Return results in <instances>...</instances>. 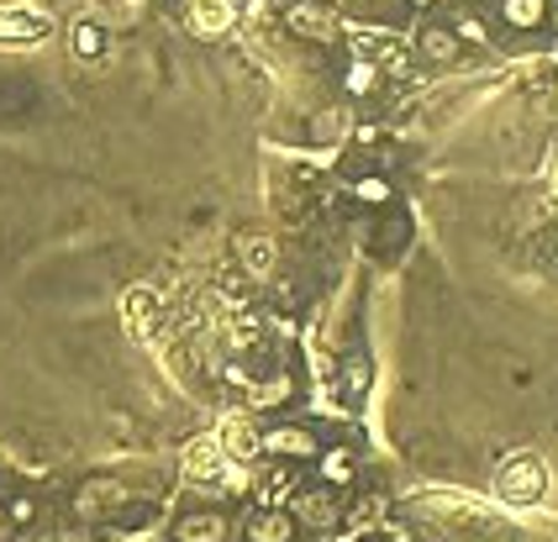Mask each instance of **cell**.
I'll return each mask as SVG.
<instances>
[{
    "instance_id": "16",
    "label": "cell",
    "mask_w": 558,
    "mask_h": 542,
    "mask_svg": "<svg viewBox=\"0 0 558 542\" xmlns=\"http://www.w3.org/2000/svg\"><path fill=\"white\" fill-rule=\"evenodd\" d=\"M500 22L517 33H537L548 22V0H500Z\"/></svg>"
},
{
    "instance_id": "8",
    "label": "cell",
    "mask_w": 558,
    "mask_h": 542,
    "mask_svg": "<svg viewBox=\"0 0 558 542\" xmlns=\"http://www.w3.org/2000/svg\"><path fill=\"white\" fill-rule=\"evenodd\" d=\"M232 248H238V263L248 269L253 280H269V274L279 269V243L269 237V232H238Z\"/></svg>"
},
{
    "instance_id": "13",
    "label": "cell",
    "mask_w": 558,
    "mask_h": 542,
    "mask_svg": "<svg viewBox=\"0 0 558 542\" xmlns=\"http://www.w3.org/2000/svg\"><path fill=\"white\" fill-rule=\"evenodd\" d=\"M295 521H290V510L279 506V510H253V521H248V542H295Z\"/></svg>"
},
{
    "instance_id": "20",
    "label": "cell",
    "mask_w": 558,
    "mask_h": 542,
    "mask_svg": "<svg viewBox=\"0 0 558 542\" xmlns=\"http://www.w3.org/2000/svg\"><path fill=\"white\" fill-rule=\"evenodd\" d=\"M295 495V475H290V464L284 469H275V475L264 479V490H258V501H264V510H279L284 501Z\"/></svg>"
},
{
    "instance_id": "26",
    "label": "cell",
    "mask_w": 558,
    "mask_h": 542,
    "mask_svg": "<svg viewBox=\"0 0 558 542\" xmlns=\"http://www.w3.org/2000/svg\"><path fill=\"white\" fill-rule=\"evenodd\" d=\"M221 380L238 384V390H248V384H253V369L243 364V358H232V364H221Z\"/></svg>"
},
{
    "instance_id": "28",
    "label": "cell",
    "mask_w": 558,
    "mask_h": 542,
    "mask_svg": "<svg viewBox=\"0 0 558 542\" xmlns=\"http://www.w3.org/2000/svg\"><path fill=\"white\" fill-rule=\"evenodd\" d=\"M405 5H416V11H427V5H437V0H405Z\"/></svg>"
},
{
    "instance_id": "29",
    "label": "cell",
    "mask_w": 558,
    "mask_h": 542,
    "mask_svg": "<svg viewBox=\"0 0 558 542\" xmlns=\"http://www.w3.org/2000/svg\"><path fill=\"white\" fill-rule=\"evenodd\" d=\"M322 5H327V0H322Z\"/></svg>"
},
{
    "instance_id": "15",
    "label": "cell",
    "mask_w": 558,
    "mask_h": 542,
    "mask_svg": "<svg viewBox=\"0 0 558 542\" xmlns=\"http://www.w3.org/2000/svg\"><path fill=\"white\" fill-rule=\"evenodd\" d=\"M379 85H385V69L369 64V59H348V69H342V90L353 100H369L379 96Z\"/></svg>"
},
{
    "instance_id": "3",
    "label": "cell",
    "mask_w": 558,
    "mask_h": 542,
    "mask_svg": "<svg viewBox=\"0 0 558 542\" xmlns=\"http://www.w3.org/2000/svg\"><path fill=\"white\" fill-rule=\"evenodd\" d=\"M126 501H132V495H126L122 479L95 475V479H85V484L74 490V516H80V521H100V516H117Z\"/></svg>"
},
{
    "instance_id": "5",
    "label": "cell",
    "mask_w": 558,
    "mask_h": 542,
    "mask_svg": "<svg viewBox=\"0 0 558 542\" xmlns=\"http://www.w3.org/2000/svg\"><path fill=\"white\" fill-rule=\"evenodd\" d=\"M217 438V447L227 453V464H253L264 447H258V427H253V416L248 411H232V416H221V427L211 432Z\"/></svg>"
},
{
    "instance_id": "14",
    "label": "cell",
    "mask_w": 558,
    "mask_h": 542,
    "mask_svg": "<svg viewBox=\"0 0 558 542\" xmlns=\"http://www.w3.org/2000/svg\"><path fill=\"white\" fill-rule=\"evenodd\" d=\"M316 475H322V484H327V490H342V484H353V475H359V469H353V447H322V453H316Z\"/></svg>"
},
{
    "instance_id": "17",
    "label": "cell",
    "mask_w": 558,
    "mask_h": 542,
    "mask_svg": "<svg viewBox=\"0 0 558 542\" xmlns=\"http://www.w3.org/2000/svg\"><path fill=\"white\" fill-rule=\"evenodd\" d=\"M448 33L459 37V48H490V27H485L474 11H453V16H448Z\"/></svg>"
},
{
    "instance_id": "4",
    "label": "cell",
    "mask_w": 558,
    "mask_h": 542,
    "mask_svg": "<svg viewBox=\"0 0 558 542\" xmlns=\"http://www.w3.org/2000/svg\"><path fill=\"white\" fill-rule=\"evenodd\" d=\"M284 27L301 42H332L338 37V16L322 0H284Z\"/></svg>"
},
{
    "instance_id": "25",
    "label": "cell",
    "mask_w": 558,
    "mask_h": 542,
    "mask_svg": "<svg viewBox=\"0 0 558 542\" xmlns=\"http://www.w3.org/2000/svg\"><path fill=\"white\" fill-rule=\"evenodd\" d=\"M5 521H11V527H32V521H37V501H32V495L5 501Z\"/></svg>"
},
{
    "instance_id": "10",
    "label": "cell",
    "mask_w": 558,
    "mask_h": 542,
    "mask_svg": "<svg viewBox=\"0 0 558 542\" xmlns=\"http://www.w3.org/2000/svg\"><path fill=\"white\" fill-rule=\"evenodd\" d=\"M122 321H126V332L132 337H148L154 332V321H158V295L148 285H132L122 295Z\"/></svg>"
},
{
    "instance_id": "12",
    "label": "cell",
    "mask_w": 558,
    "mask_h": 542,
    "mask_svg": "<svg viewBox=\"0 0 558 542\" xmlns=\"http://www.w3.org/2000/svg\"><path fill=\"white\" fill-rule=\"evenodd\" d=\"M416 53H422L427 64H453L464 48H459V37L448 33V22H427V27L416 33Z\"/></svg>"
},
{
    "instance_id": "2",
    "label": "cell",
    "mask_w": 558,
    "mask_h": 542,
    "mask_svg": "<svg viewBox=\"0 0 558 542\" xmlns=\"http://www.w3.org/2000/svg\"><path fill=\"white\" fill-rule=\"evenodd\" d=\"M284 510H290V521H295V527H311V532H332V527L342 521L338 495H332L327 484H316V490H295V495L284 501Z\"/></svg>"
},
{
    "instance_id": "19",
    "label": "cell",
    "mask_w": 558,
    "mask_h": 542,
    "mask_svg": "<svg viewBox=\"0 0 558 542\" xmlns=\"http://www.w3.org/2000/svg\"><path fill=\"white\" fill-rule=\"evenodd\" d=\"M405 243H411V217L390 211V217H385V226H379V237H374V254H401Z\"/></svg>"
},
{
    "instance_id": "18",
    "label": "cell",
    "mask_w": 558,
    "mask_h": 542,
    "mask_svg": "<svg viewBox=\"0 0 558 542\" xmlns=\"http://www.w3.org/2000/svg\"><path fill=\"white\" fill-rule=\"evenodd\" d=\"M69 48H74V59H100L106 53V27L100 22H74V33H69Z\"/></svg>"
},
{
    "instance_id": "24",
    "label": "cell",
    "mask_w": 558,
    "mask_h": 542,
    "mask_svg": "<svg viewBox=\"0 0 558 542\" xmlns=\"http://www.w3.org/2000/svg\"><path fill=\"white\" fill-rule=\"evenodd\" d=\"M43 33V22H32V16H11V11H0V37H37Z\"/></svg>"
},
{
    "instance_id": "22",
    "label": "cell",
    "mask_w": 558,
    "mask_h": 542,
    "mask_svg": "<svg viewBox=\"0 0 558 542\" xmlns=\"http://www.w3.org/2000/svg\"><path fill=\"white\" fill-rule=\"evenodd\" d=\"M353 200H359V206H374V211H385V206H390V180L359 174V180H353Z\"/></svg>"
},
{
    "instance_id": "6",
    "label": "cell",
    "mask_w": 558,
    "mask_h": 542,
    "mask_svg": "<svg viewBox=\"0 0 558 542\" xmlns=\"http://www.w3.org/2000/svg\"><path fill=\"white\" fill-rule=\"evenodd\" d=\"M185 27L201 37V42H217V37H227L238 27V5H232V0H190Z\"/></svg>"
},
{
    "instance_id": "1",
    "label": "cell",
    "mask_w": 558,
    "mask_h": 542,
    "mask_svg": "<svg viewBox=\"0 0 558 542\" xmlns=\"http://www.w3.org/2000/svg\"><path fill=\"white\" fill-rule=\"evenodd\" d=\"M496 490H500V501H511V506H537L543 490H548V464L532 447H517V453L500 458Z\"/></svg>"
},
{
    "instance_id": "9",
    "label": "cell",
    "mask_w": 558,
    "mask_h": 542,
    "mask_svg": "<svg viewBox=\"0 0 558 542\" xmlns=\"http://www.w3.org/2000/svg\"><path fill=\"white\" fill-rule=\"evenodd\" d=\"M227 532H232V521L221 510H185L174 521V542H227Z\"/></svg>"
},
{
    "instance_id": "11",
    "label": "cell",
    "mask_w": 558,
    "mask_h": 542,
    "mask_svg": "<svg viewBox=\"0 0 558 542\" xmlns=\"http://www.w3.org/2000/svg\"><path fill=\"white\" fill-rule=\"evenodd\" d=\"M227 469V453L217 447V438H195L185 447V475L201 479V484H217V475Z\"/></svg>"
},
{
    "instance_id": "7",
    "label": "cell",
    "mask_w": 558,
    "mask_h": 542,
    "mask_svg": "<svg viewBox=\"0 0 558 542\" xmlns=\"http://www.w3.org/2000/svg\"><path fill=\"white\" fill-rule=\"evenodd\" d=\"M258 447L275 453V458H295V464H311V458L322 453V443L311 438L306 427H295V421H279L269 432H258Z\"/></svg>"
},
{
    "instance_id": "23",
    "label": "cell",
    "mask_w": 558,
    "mask_h": 542,
    "mask_svg": "<svg viewBox=\"0 0 558 542\" xmlns=\"http://www.w3.org/2000/svg\"><path fill=\"white\" fill-rule=\"evenodd\" d=\"M290 390H295V384L284 380V374H269V380H253L248 384L253 406H284V401H290Z\"/></svg>"
},
{
    "instance_id": "27",
    "label": "cell",
    "mask_w": 558,
    "mask_h": 542,
    "mask_svg": "<svg viewBox=\"0 0 558 542\" xmlns=\"http://www.w3.org/2000/svg\"><path fill=\"white\" fill-rule=\"evenodd\" d=\"M338 132H342V116H338V111L316 116V137H338Z\"/></svg>"
},
{
    "instance_id": "21",
    "label": "cell",
    "mask_w": 558,
    "mask_h": 542,
    "mask_svg": "<svg viewBox=\"0 0 558 542\" xmlns=\"http://www.w3.org/2000/svg\"><path fill=\"white\" fill-rule=\"evenodd\" d=\"M369 358H359V353H353V358H348V364H342V395H348V401H364V395H369Z\"/></svg>"
}]
</instances>
